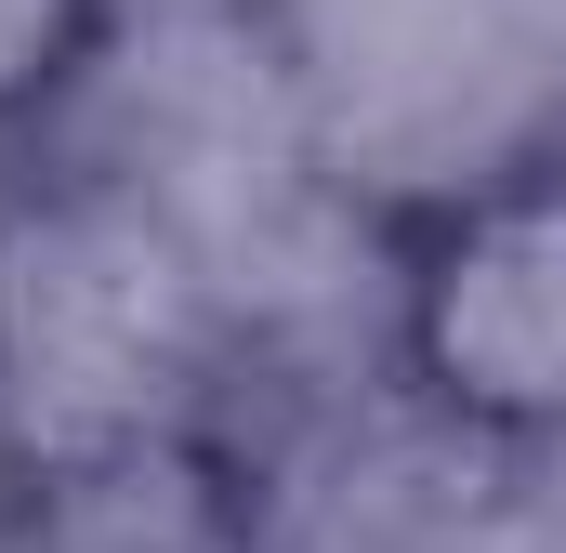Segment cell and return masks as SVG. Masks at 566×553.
Segmentation results:
<instances>
[{
    "label": "cell",
    "mask_w": 566,
    "mask_h": 553,
    "mask_svg": "<svg viewBox=\"0 0 566 553\" xmlns=\"http://www.w3.org/2000/svg\"><path fill=\"white\" fill-rule=\"evenodd\" d=\"M382 383L488 461L566 448V145L382 198Z\"/></svg>",
    "instance_id": "1"
},
{
    "label": "cell",
    "mask_w": 566,
    "mask_h": 553,
    "mask_svg": "<svg viewBox=\"0 0 566 553\" xmlns=\"http://www.w3.org/2000/svg\"><path fill=\"white\" fill-rule=\"evenodd\" d=\"M119 66V0H0V198L53 185L80 106Z\"/></svg>",
    "instance_id": "2"
}]
</instances>
